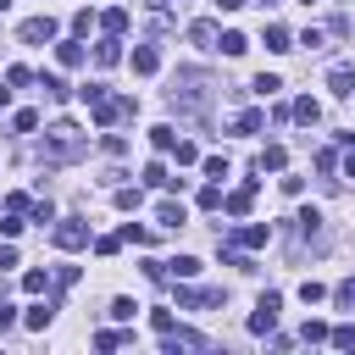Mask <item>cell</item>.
Segmentation results:
<instances>
[{"label":"cell","instance_id":"6da1fadb","mask_svg":"<svg viewBox=\"0 0 355 355\" xmlns=\"http://www.w3.org/2000/svg\"><path fill=\"white\" fill-rule=\"evenodd\" d=\"M89 150V139H83V128L78 122H55L50 133H44V144H39V155L44 161H78Z\"/></svg>","mask_w":355,"mask_h":355},{"label":"cell","instance_id":"7a4b0ae2","mask_svg":"<svg viewBox=\"0 0 355 355\" xmlns=\"http://www.w3.org/2000/svg\"><path fill=\"white\" fill-rule=\"evenodd\" d=\"M172 105H178V111H205V105H211V78L194 72V67L178 72V83H172Z\"/></svg>","mask_w":355,"mask_h":355},{"label":"cell","instance_id":"3957f363","mask_svg":"<svg viewBox=\"0 0 355 355\" xmlns=\"http://www.w3.org/2000/svg\"><path fill=\"white\" fill-rule=\"evenodd\" d=\"M89 244V222L83 216H61L55 222V250H83Z\"/></svg>","mask_w":355,"mask_h":355},{"label":"cell","instance_id":"277c9868","mask_svg":"<svg viewBox=\"0 0 355 355\" xmlns=\"http://www.w3.org/2000/svg\"><path fill=\"white\" fill-rule=\"evenodd\" d=\"M277 311H283V294H272V288H266V294L255 300V316H250V333H272V327H277Z\"/></svg>","mask_w":355,"mask_h":355},{"label":"cell","instance_id":"5b68a950","mask_svg":"<svg viewBox=\"0 0 355 355\" xmlns=\"http://www.w3.org/2000/svg\"><path fill=\"white\" fill-rule=\"evenodd\" d=\"M17 39H22V44H50V39H55V17H50V11H44V17H28V22L17 28Z\"/></svg>","mask_w":355,"mask_h":355},{"label":"cell","instance_id":"8992f818","mask_svg":"<svg viewBox=\"0 0 355 355\" xmlns=\"http://www.w3.org/2000/svg\"><path fill=\"white\" fill-rule=\"evenodd\" d=\"M161 349L178 355V349H205V333H189V327H166L161 333Z\"/></svg>","mask_w":355,"mask_h":355},{"label":"cell","instance_id":"52a82bcc","mask_svg":"<svg viewBox=\"0 0 355 355\" xmlns=\"http://www.w3.org/2000/svg\"><path fill=\"white\" fill-rule=\"evenodd\" d=\"M250 200H255V183H244V189L222 194V211H227V216H250Z\"/></svg>","mask_w":355,"mask_h":355},{"label":"cell","instance_id":"ba28073f","mask_svg":"<svg viewBox=\"0 0 355 355\" xmlns=\"http://www.w3.org/2000/svg\"><path fill=\"white\" fill-rule=\"evenodd\" d=\"M155 222H161V227H166V233H178V227H183V222H189V211H183V205H178V200H161V205H155Z\"/></svg>","mask_w":355,"mask_h":355},{"label":"cell","instance_id":"9c48e42d","mask_svg":"<svg viewBox=\"0 0 355 355\" xmlns=\"http://www.w3.org/2000/svg\"><path fill=\"white\" fill-rule=\"evenodd\" d=\"M266 239H272V227H266V222H250V227H239V233H233V244H239V250H261Z\"/></svg>","mask_w":355,"mask_h":355},{"label":"cell","instance_id":"30bf717a","mask_svg":"<svg viewBox=\"0 0 355 355\" xmlns=\"http://www.w3.org/2000/svg\"><path fill=\"white\" fill-rule=\"evenodd\" d=\"M155 67H161V50H155V44H139V50H133V72H139V78H150Z\"/></svg>","mask_w":355,"mask_h":355},{"label":"cell","instance_id":"8fae6325","mask_svg":"<svg viewBox=\"0 0 355 355\" xmlns=\"http://www.w3.org/2000/svg\"><path fill=\"white\" fill-rule=\"evenodd\" d=\"M327 89H333V94H355V67H344V61H338V67L327 72Z\"/></svg>","mask_w":355,"mask_h":355},{"label":"cell","instance_id":"7c38bea8","mask_svg":"<svg viewBox=\"0 0 355 355\" xmlns=\"http://www.w3.org/2000/svg\"><path fill=\"white\" fill-rule=\"evenodd\" d=\"M288 111H294V122H305V128H316V122H322V105H316L311 94H300V100H294Z\"/></svg>","mask_w":355,"mask_h":355},{"label":"cell","instance_id":"4fadbf2b","mask_svg":"<svg viewBox=\"0 0 355 355\" xmlns=\"http://www.w3.org/2000/svg\"><path fill=\"white\" fill-rule=\"evenodd\" d=\"M189 44L211 50V44H216V22H205V17H200V22H189Z\"/></svg>","mask_w":355,"mask_h":355},{"label":"cell","instance_id":"5bb4252c","mask_svg":"<svg viewBox=\"0 0 355 355\" xmlns=\"http://www.w3.org/2000/svg\"><path fill=\"white\" fill-rule=\"evenodd\" d=\"M266 50H277V55H283V50H294V33H288L283 22H266Z\"/></svg>","mask_w":355,"mask_h":355},{"label":"cell","instance_id":"9a60e30c","mask_svg":"<svg viewBox=\"0 0 355 355\" xmlns=\"http://www.w3.org/2000/svg\"><path fill=\"white\" fill-rule=\"evenodd\" d=\"M94 61H100V67H116V61H122V39H116V33H105V39H100V50H94Z\"/></svg>","mask_w":355,"mask_h":355},{"label":"cell","instance_id":"2e32d148","mask_svg":"<svg viewBox=\"0 0 355 355\" xmlns=\"http://www.w3.org/2000/svg\"><path fill=\"white\" fill-rule=\"evenodd\" d=\"M55 61H61V67H83V44H78V33L55 44Z\"/></svg>","mask_w":355,"mask_h":355},{"label":"cell","instance_id":"e0dca14e","mask_svg":"<svg viewBox=\"0 0 355 355\" xmlns=\"http://www.w3.org/2000/svg\"><path fill=\"white\" fill-rule=\"evenodd\" d=\"M294 222H300V239H322V211H316V205H305Z\"/></svg>","mask_w":355,"mask_h":355},{"label":"cell","instance_id":"ac0fdd59","mask_svg":"<svg viewBox=\"0 0 355 355\" xmlns=\"http://www.w3.org/2000/svg\"><path fill=\"white\" fill-rule=\"evenodd\" d=\"M50 316H55V300H44V305H28V316H22V322H28L33 333H44V327H50Z\"/></svg>","mask_w":355,"mask_h":355},{"label":"cell","instance_id":"d6986e66","mask_svg":"<svg viewBox=\"0 0 355 355\" xmlns=\"http://www.w3.org/2000/svg\"><path fill=\"white\" fill-rule=\"evenodd\" d=\"M283 161H288V150H283V144H266L255 166H261V172H283Z\"/></svg>","mask_w":355,"mask_h":355},{"label":"cell","instance_id":"ffe728a7","mask_svg":"<svg viewBox=\"0 0 355 355\" xmlns=\"http://www.w3.org/2000/svg\"><path fill=\"white\" fill-rule=\"evenodd\" d=\"M100 28H105V33H116V39H122V33H128V11H122V6H111V11H105V17H100Z\"/></svg>","mask_w":355,"mask_h":355},{"label":"cell","instance_id":"44dd1931","mask_svg":"<svg viewBox=\"0 0 355 355\" xmlns=\"http://www.w3.org/2000/svg\"><path fill=\"white\" fill-rule=\"evenodd\" d=\"M233 128H239V133H261V128H266V111H255V105H250V111H239V122H233Z\"/></svg>","mask_w":355,"mask_h":355},{"label":"cell","instance_id":"7402d4cb","mask_svg":"<svg viewBox=\"0 0 355 355\" xmlns=\"http://www.w3.org/2000/svg\"><path fill=\"white\" fill-rule=\"evenodd\" d=\"M166 277H200V261L194 255H178V261H166Z\"/></svg>","mask_w":355,"mask_h":355},{"label":"cell","instance_id":"603a6c76","mask_svg":"<svg viewBox=\"0 0 355 355\" xmlns=\"http://www.w3.org/2000/svg\"><path fill=\"white\" fill-rule=\"evenodd\" d=\"M250 89H255V94H261V100H272V94H277V89H283V78H277V72H261V78H255V83H250Z\"/></svg>","mask_w":355,"mask_h":355},{"label":"cell","instance_id":"cb8c5ba5","mask_svg":"<svg viewBox=\"0 0 355 355\" xmlns=\"http://www.w3.org/2000/svg\"><path fill=\"white\" fill-rule=\"evenodd\" d=\"M44 288H50V272H39V266L22 272V294H44Z\"/></svg>","mask_w":355,"mask_h":355},{"label":"cell","instance_id":"d4e9b609","mask_svg":"<svg viewBox=\"0 0 355 355\" xmlns=\"http://www.w3.org/2000/svg\"><path fill=\"white\" fill-rule=\"evenodd\" d=\"M200 166H205V178H211V183H222V178H227V155H205Z\"/></svg>","mask_w":355,"mask_h":355},{"label":"cell","instance_id":"484cf974","mask_svg":"<svg viewBox=\"0 0 355 355\" xmlns=\"http://www.w3.org/2000/svg\"><path fill=\"white\" fill-rule=\"evenodd\" d=\"M300 300H305V305H322V300H327V288H322L316 277H305V283H300Z\"/></svg>","mask_w":355,"mask_h":355},{"label":"cell","instance_id":"4316f807","mask_svg":"<svg viewBox=\"0 0 355 355\" xmlns=\"http://www.w3.org/2000/svg\"><path fill=\"white\" fill-rule=\"evenodd\" d=\"M327 333H333V327H327V322H316V316H311V322H305V327H300V338H305V344H322V338H327Z\"/></svg>","mask_w":355,"mask_h":355},{"label":"cell","instance_id":"83f0119b","mask_svg":"<svg viewBox=\"0 0 355 355\" xmlns=\"http://www.w3.org/2000/svg\"><path fill=\"white\" fill-rule=\"evenodd\" d=\"M116 344H133V333H111V327L94 333V349H116Z\"/></svg>","mask_w":355,"mask_h":355},{"label":"cell","instance_id":"f1b7e54d","mask_svg":"<svg viewBox=\"0 0 355 355\" xmlns=\"http://www.w3.org/2000/svg\"><path fill=\"white\" fill-rule=\"evenodd\" d=\"M244 50H250L244 33H222V55H244Z\"/></svg>","mask_w":355,"mask_h":355},{"label":"cell","instance_id":"f546056e","mask_svg":"<svg viewBox=\"0 0 355 355\" xmlns=\"http://www.w3.org/2000/svg\"><path fill=\"white\" fill-rule=\"evenodd\" d=\"M327 338H333V349H349V355H355V327H333Z\"/></svg>","mask_w":355,"mask_h":355},{"label":"cell","instance_id":"4dcf8cb0","mask_svg":"<svg viewBox=\"0 0 355 355\" xmlns=\"http://www.w3.org/2000/svg\"><path fill=\"white\" fill-rule=\"evenodd\" d=\"M6 83H11V89H28L33 72H28V67H6Z\"/></svg>","mask_w":355,"mask_h":355},{"label":"cell","instance_id":"1f68e13d","mask_svg":"<svg viewBox=\"0 0 355 355\" xmlns=\"http://www.w3.org/2000/svg\"><path fill=\"white\" fill-rule=\"evenodd\" d=\"M39 83H44V94H50V100H61V94H67V83H61L55 72H39Z\"/></svg>","mask_w":355,"mask_h":355},{"label":"cell","instance_id":"d6a6232c","mask_svg":"<svg viewBox=\"0 0 355 355\" xmlns=\"http://www.w3.org/2000/svg\"><path fill=\"white\" fill-rule=\"evenodd\" d=\"M144 183H155V189H166L172 178H166V166H161V161H150V166H144Z\"/></svg>","mask_w":355,"mask_h":355},{"label":"cell","instance_id":"836d02e7","mask_svg":"<svg viewBox=\"0 0 355 355\" xmlns=\"http://www.w3.org/2000/svg\"><path fill=\"white\" fill-rule=\"evenodd\" d=\"M150 239H155V233H150V227H133V222H128V227H122V244H150Z\"/></svg>","mask_w":355,"mask_h":355},{"label":"cell","instance_id":"e575fe53","mask_svg":"<svg viewBox=\"0 0 355 355\" xmlns=\"http://www.w3.org/2000/svg\"><path fill=\"white\" fill-rule=\"evenodd\" d=\"M78 94H83L89 105H100V100H105V83H78Z\"/></svg>","mask_w":355,"mask_h":355},{"label":"cell","instance_id":"d590c367","mask_svg":"<svg viewBox=\"0 0 355 355\" xmlns=\"http://www.w3.org/2000/svg\"><path fill=\"white\" fill-rule=\"evenodd\" d=\"M150 144H155V150H172L178 139H172V128H150Z\"/></svg>","mask_w":355,"mask_h":355},{"label":"cell","instance_id":"8d00e7d4","mask_svg":"<svg viewBox=\"0 0 355 355\" xmlns=\"http://www.w3.org/2000/svg\"><path fill=\"white\" fill-rule=\"evenodd\" d=\"M100 150H105V155H122V150H128V139H122V133H105V139H100Z\"/></svg>","mask_w":355,"mask_h":355},{"label":"cell","instance_id":"74e56055","mask_svg":"<svg viewBox=\"0 0 355 355\" xmlns=\"http://www.w3.org/2000/svg\"><path fill=\"white\" fill-rule=\"evenodd\" d=\"M172 155H178V166H189V161H200V150H194V144H183V139L172 144Z\"/></svg>","mask_w":355,"mask_h":355},{"label":"cell","instance_id":"f35d334b","mask_svg":"<svg viewBox=\"0 0 355 355\" xmlns=\"http://www.w3.org/2000/svg\"><path fill=\"white\" fill-rule=\"evenodd\" d=\"M139 200H144L139 189H116V205H122V211H139Z\"/></svg>","mask_w":355,"mask_h":355},{"label":"cell","instance_id":"ab89813d","mask_svg":"<svg viewBox=\"0 0 355 355\" xmlns=\"http://www.w3.org/2000/svg\"><path fill=\"white\" fill-rule=\"evenodd\" d=\"M200 205H205V211H216V205H222V189H216V183H205V189H200Z\"/></svg>","mask_w":355,"mask_h":355},{"label":"cell","instance_id":"60d3db41","mask_svg":"<svg viewBox=\"0 0 355 355\" xmlns=\"http://www.w3.org/2000/svg\"><path fill=\"white\" fill-rule=\"evenodd\" d=\"M133 311H139L133 300H111V316H116V322H133Z\"/></svg>","mask_w":355,"mask_h":355},{"label":"cell","instance_id":"b9f144b4","mask_svg":"<svg viewBox=\"0 0 355 355\" xmlns=\"http://www.w3.org/2000/svg\"><path fill=\"white\" fill-rule=\"evenodd\" d=\"M39 128V111H17V133H33Z\"/></svg>","mask_w":355,"mask_h":355},{"label":"cell","instance_id":"7bdbcfd3","mask_svg":"<svg viewBox=\"0 0 355 355\" xmlns=\"http://www.w3.org/2000/svg\"><path fill=\"white\" fill-rule=\"evenodd\" d=\"M150 327H155V333H166V327H178V322H172V311H150Z\"/></svg>","mask_w":355,"mask_h":355},{"label":"cell","instance_id":"ee69618b","mask_svg":"<svg viewBox=\"0 0 355 355\" xmlns=\"http://www.w3.org/2000/svg\"><path fill=\"white\" fill-rule=\"evenodd\" d=\"M11 322H17V311H11V305H0V333H6Z\"/></svg>","mask_w":355,"mask_h":355},{"label":"cell","instance_id":"f6af8a7d","mask_svg":"<svg viewBox=\"0 0 355 355\" xmlns=\"http://www.w3.org/2000/svg\"><path fill=\"white\" fill-rule=\"evenodd\" d=\"M344 178H355V150H349V155H344Z\"/></svg>","mask_w":355,"mask_h":355},{"label":"cell","instance_id":"bcb514c9","mask_svg":"<svg viewBox=\"0 0 355 355\" xmlns=\"http://www.w3.org/2000/svg\"><path fill=\"white\" fill-rule=\"evenodd\" d=\"M216 6H222V11H239V6H250V0H216Z\"/></svg>","mask_w":355,"mask_h":355},{"label":"cell","instance_id":"7dc6e473","mask_svg":"<svg viewBox=\"0 0 355 355\" xmlns=\"http://www.w3.org/2000/svg\"><path fill=\"white\" fill-rule=\"evenodd\" d=\"M6 105H11V89H0V111H6Z\"/></svg>","mask_w":355,"mask_h":355},{"label":"cell","instance_id":"c3c4849f","mask_svg":"<svg viewBox=\"0 0 355 355\" xmlns=\"http://www.w3.org/2000/svg\"><path fill=\"white\" fill-rule=\"evenodd\" d=\"M255 6H261V11H272V6H277V0H255Z\"/></svg>","mask_w":355,"mask_h":355},{"label":"cell","instance_id":"681fc988","mask_svg":"<svg viewBox=\"0 0 355 355\" xmlns=\"http://www.w3.org/2000/svg\"><path fill=\"white\" fill-rule=\"evenodd\" d=\"M6 6H11V0H0V11H6Z\"/></svg>","mask_w":355,"mask_h":355},{"label":"cell","instance_id":"f907efd6","mask_svg":"<svg viewBox=\"0 0 355 355\" xmlns=\"http://www.w3.org/2000/svg\"><path fill=\"white\" fill-rule=\"evenodd\" d=\"M150 6H166V0H150Z\"/></svg>","mask_w":355,"mask_h":355}]
</instances>
